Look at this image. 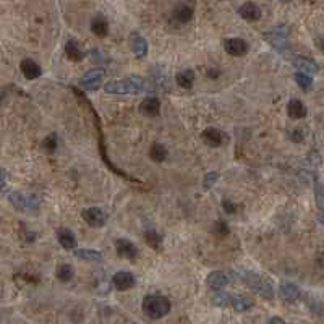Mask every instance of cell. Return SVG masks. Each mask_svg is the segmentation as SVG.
Returning <instances> with one entry per match:
<instances>
[{
  "instance_id": "cell-1",
  "label": "cell",
  "mask_w": 324,
  "mask_h": 324,
  "mask_svg": "<svg viewBox=\"0 0 324 324\" xmlns=\"http://www.w3.org/2000/svg\"><path fill=\"white\" fill-rule=\"evenodd\" d=\"M107 94H117V96H123V94H138V93H151L156 89L154 83L145 80V78L140 76H130L127 80H115V81H109L106 86H104Z\"/></svg>"
},
{
  "instance_id": "cell-2",
  "label": "cell",
  "mask_w": 324,
  "mask_h": 324,
  "mask_svg": "<svg viewBox=\"0 0 324 324\" xmlns=\"http://www.w3.org/2000/svg\"><path fill=\"white\" fill-rule=\"evenodd\" d=\"M141 308H143V313H145L148 318H151V320H161V318H164L165 315L170 313L172 305H170V302H168L167 297L146 295L145 298H143Z\"/></svg>"
},
{
  "instance_id": "cell-3",
  "label": "cell",
  "mask_w": 324,
  "mask_h": 324,
  "mask_svg": "<svg viewBox=\"0 0 324 324\" xmlns=\"http://www.w3.org/2000/svg\"><path fill=\"white\" fill-rule=\"evenodd\" d=\"M240 277H243V281L246 282V285H248L251 290H255L258 295H261L263 298H268V300H271V298L274 297V289H272V284L266 277L256 274V272H246L245 276H240Z\"/></svg>"
},
{
  "instance_id": "cell-4",
  "label": "cell",
  "mask_w": 324,
  "mask_h": 324,
  "mask_svg": "<svg viewBox=\"0 0 324 324\" xmlns=\"http://www.w3.org/2000/svg\"><path fill=\"white\" fill-rule=\"evenodd\" d=\"M264 39L277 52H281V54L289 52V39H287V29L285 28H276L269 32H264Z\"/></svg>"
},
{
  "instance_id": "cell-5",
  "label": "cell",
  "mask_w": 324,
  "mask_h": 324,
  "mask_svg": "<svg viewBox=\"0 0 324 324\" xmlns=\"http://www.w3.org/2000/svg\"><path fill=\"white\" fill-rule=\"evenodd\" d=\"M102 78H104V70L102 68H93L81 76L80 86L84 91H96V89H99Z\"/></svg>"
},
{
  "instance_id": "cell-6",
  "label": "cell",
  "mask_w": 324,
  "mask_h": 324,
  "mask_svg": "<svg viewBox=\"0 0 324 324\" xmlns=\"http://www.w3.org/2000/svg\"><path fill=\"white\" fill-rule=\"evenodd\" d=\"M81 217L89 227H102L107 222V214L101 207H86L81 211Z\"/></svg>"
},
{
  "instance_id": "cell-7",
  "label": "cell",
  "mask_w": 324,
  "mask_h": 324,
  "mask_svg": "<svg viewBox=\"0 0 324 324\" xmlns=\"http://www.w3.org/2000/svg\"><path fill=\"white\" fill-rule=\"evenodd\" d=\"M135 284H136V279L132 272H128V271H119L112 276V285L120 292L133 289Z\"/></svg>"
},
{
  "instance_id": "cell-8",
  "label": "cell",
  "mask_w": 324,
  "mask_h": 324,
  "mask_svg": "<svg viewBox=\"0 0 324 324\" xmlns=\"http://www.w3.org/2000/svg\"><path fill=\"white\" fill-rule=\"evenodd\" d=\"M115 250H117V255H119L120 258L132 259V261L138 256V248H136L133 242H130V240H127V238L115 240Z\"/></svg>"
},
{
  "instance_id": "cell-9",
  "label": "cell",
  "mask_w": 324,
  "mask_h": 324,
  "mask_svg": "<svg viewBox=\"0 0 324 324\" xmlns=\"http://www.w3.org/2000/svg\"><path fill=\"white\" fill-rule=\"evenodd\" d=\"M224 49L232 57H242L248 52V44L240 37H230L224 42Z\"/></svg>"
},
{
  "instance_id": "cell-10",
  "label": "cell",
  "mask_w": 324,
  "mask_h": 324,
  "mask_svg": "<svg viewBox=\"0 0 324 324\" xmlns=\"http://www.w3.org/2000/svg\"><path fill=\"white\" fill-rule=\"evenodd\" d=\"M8 199L10 203L15 206V209L18 211H26V209H31V207L36 206V196H24L23 193H10L8 194Z\"/></svg>"
},
{
  "instance_id": "cell-11",
  "label": "cell",
  "mask_w": 324,
  "mask_h": 324,
  "mask_svg": "<svg viewBox=\"0 0 324 324\" xmlns=\"http://www.w3.org/2000/svg\"><path fill=\"white\" fill-rule=\"evenodd\" d=\"M229 282H230L229 274H227V272H224V271H212L211 274L207 276V279H206L207 287L212 289V290L224 289Z\"/></svg>"
},
{
  "instance_id": "cell-12",
  "label": "cell",
  "mask_w": 324,
  "mask_h": 324,
  "mask_svg": "<svg viewBox=\"0 0 324 324\" xmlns=\"http://www.w3.org/2000/svg\"><path fill=\"white\" fill-rule=\"evenodd\" d=\"M201 138H203V141L206 143L207 146H211V148H217V146H220L225 141L224 133L220 132V130L214 128V127H209V128L203 130V133H201Z\"/></svg>"
},
{
  "instance_id": "cell-13",
  "label": "cell",
  "mask_w": 324,
  "mask_h": 324,
  "mask_svg": "<svg viewBox=\"0 0 324 324\" xmlns=\"http://www.w3.org/2000/svg\"><path fill=\"white\" fill-rule=\"evenodd\" d=\"M140 112L145 114L146 117H158L161 114V102L158 97L149 96L145 97L140 104Z\"/></svg>"
},
{
  "instance_id": "cell-14",
  "label": "cell",
  "mask_w": 324,
  "mask_h": 324,
  "mask_svg": "<svg viewBox=\"0 0 324 324\" xmlns=\"http://www.w3.org/2000/svg\"><path fill=\"white\" fill-rule=\"evenodd\" d=\"M130 49H132V52L136 57L143 58L148 54V42L145 41V37L141 34H138V32H132V34H130Z\"/></svg>"
},
{
  "instance_id": "cell-15",
  "label": "cell",
  "mask_w": 324,
  "mask_h": 324,
  "mask_svg": "<svg viewBox=\"0 0 324 324\" xmlns=\"http://www.w3.org/2000/svg\"><path fill=\"white\" fill-rule=\"evenodd\" d=\"M19 68H21V73L24 75L26 80H36L42 75V68L39 67V63H36L31 58H24L19 63Z\"/></svg>"
},
{
  "instance_id": "cell-16",
  "label": "cell",
  "mask_w": 324,
  "mask_h": 324,
  "mask_svg": "<svg viewBox=\"0 0 324 324\" xmlns=\"http://www.w3.org/2000/svg\"><path fill=\"white\" fill-rule=\"evenodd\" d=\"M238 15L243 19H246V21H258L261 18V8L256 3L246 2L238 8Z\"/></svg>"
},
{
  "instance_id": "cell-17",
  "label": "cell",
  "mask_w": 324,
  "mask_h": 324,
  "mask_svg": "<svg viewBox=\"0 0 324 324\" xmlns=\"http://www.w3.org/2000/svg\"><path fill=\"white\" fill-rule=\"evenodd\" d=\"M57 240L58 243L62 245L63 250L67 251H73L76 250V238L73 235V232L68 229H58L57 230Z\"/></svg>"
},
{
  "instance_id": "cell-18",
  "label": "cell",
  "mask_w": 324,
  "mask_h": 324,
  "mask_svg": "<svg viewBox=\"0 0 324 324\" xmlns=\"http://www.w3.org/2000/svg\"><path fill=\"white\" fill-rule=\"evenodd\" d=\"M193 18V8L190 5H185V3H180L173 8V19L178 21L181 24H186L190 23Z\"/></svg>"
},
{
  "instance_id": "cell-19",
  "label": "cell",
  "mask_w": 324,
  "mask_h": 324,
  "mask_svg": "<svg viewBox=\"0 0 324 324\" xmlns=\"http://www.w3.org/2000/svg\"><path fill=\"white\" fill-rule=\"evenodd\" d=\"M91 31H93V34L97 36V37H106L109 34V23H107V19L104 18L102 15L94 16L93 21H91Z\"/></svg>"
},
{
  "instance_id": "cell-20",
  "label": "cell",
  "mask_w": 324,
  "mask_h": 324,
  "mask_svg": "<svg viewBox=\"0 0 324 324\" xmlns=\"http://www.w3.org/2000/svg\"><path fill=\"white\" fill-rule=\"evenodd\" d=\"M294 67L298 70V73H305V75H311V73H316L318 71V65L310 60V58H305V57H298L294 60Z\"/></svg>"
},
{
  "instance_id": "cell-21",
  "label": "cell",
  "mask_w": 324,
  "mask_h": 324,
  "mask_svg": "<svg viewBox=\"0 0 324 324\" xmlns=\"http://www.w3.org/2000/svg\"><path fill=\"white\" fill-rule=\"evenodd\" d=\"M287 114L290 119H295V120H300L303 117H307V107L305 104L298 99H292L287 106Z\"/></svg>"
},
{
  "instance_id": "cell-22",
  "label": "cell",
  "mask_w": 324,
  "mask_h": 324,
  "mask_svg": "<svg viewBox=\"0 0 324 324\" xmlns=\"http://www.w3.org/2000/svg\"><path fill=\"white\" fill-rule=\"evenodd\" d=\"M279 292H281V297L287 302H295L298 300V297H300V289H298L295 284H290V282L282 284Z\"/></svg>"
},
{
  "instance_id": "cell-23",
  "label": "cell",
  "mask_w": 324,
  "mask_h": 324,
  "mask_svg": "<svg viewBox=\"0 0 324 324\" xmlns=\"http://www.w3.org/2000/svg\"><path fill=\"white\" fill-rule=\"evenodd\" d=\"M65 54H67L68 60L71 62H81L84 58V52L80 49V45H78L76 41H68L67 45H65Z\"/></svg>"
},
{
  "instance_id": "cell-24",
  "label": "cell",
  "mask_w": 324,
  "mask_h": 324,
  "mask_svg": "<svg viewBox=\"0 0 324 324\" xmlns=\"http://www.w3.org/2000/svg\"><path fill=\"white\" fill-rule=\"evenodd\" d=\"M73 251H75V255L78 258L84 259V261H91V263L102 261V253L97 251V250H93V248H76Z\"/></svg>"
},
{
  "instance_id": "cell-25",
  "label": "cell",
  "mask_w": 324,
  "mask_h": 324,
  "mask_svg": "<svg viewBox=\"0 0 324 324\" xmlns=\"http://www.w3.org/2000/svg\"><path fill=\"white\" fill-rule=\"evenodd\" d=\"M194 78H196V75H194V71L193 70H183V71H178L177 76H175V81H177V84L180 88H183V89H190L193 86V81H194Z\"/></svg>"
},
{
  "instance_id": "cell-26",
  "label": "cell",
  "mask_w": 324,
  "mask_h": 324,
  "mask_svg": "<svg viewBox=\"0 0 324 324\" xmlns=\"http://www.w3.org/2000/svg\"><path fill=\"white\" fill-rule=\"evenodd\" d=\"M253 305H255V302H253V298L250 297H246V295H235L233 297L232 295V307L235 308V311H248L250 308H253Z\"/></svg>"
},
{
  "instance_id": "cell-27",
  "label": "cell",
  "mask_w": 324,
  "mask_h": 324,
  "mask_svg": "<svg viewBox=\"0 0 324 324\" xmlns=\"http://www.w3.org/2000/svg\"><path fill=\"white\" fill-rule=\"evenodd\" d=\"M167 148L162 145V143H153L151 148H149V158L154 162H162L167 158Z\"/></svg>"
},
{
  "instance_id": "cell-28",
  "label": "cell",
  "mask_w": 324,
  "mask_h": 324,
  "mask_svg": "<svg viewBox=\"0 0 324 324\" xmlns=\"http://www.w3.org/2000/svg\"><path fill=\"white\" fill-rule=\"evenodd\" d=\"M55 276L60 282H70L75 276V271L70 264H60L55 271Z\"/></svg>"
},
{
  "instance_id": "cell-29",
  "label": "cell",
  "mask_w": 324,
  "mask_h": 324,
  "mask_svg": "<svg viewBox=\"0 0 324 324\" xmlns=\"http://www.w3.org/2000/svg\"><path fill=\"white\" fill-rule=\"evenodd\" d=\"M145 240H146V243L151 246V248L154 250H161V246H162V237L159 235L158 232H154V230H148L145 232Z\"/></svg>"
},
{
  "instance_id": "cell-30",
  "label": "cell",
  "mask_w": 324,
  "mask_h": 324,
  "mask_svg": "<svg viewBox=\"0 0 324 324\" xmlns=\"http://www.w3.org/2000/svg\"><path fill=\"white\" fill-rule=\"evenodd\" d=\"M57 146H58V140H57V135H55V133H50L49 136H45L44 141H42V148H44V151H47L49 154L55 153Z\"/></svg>"
},
{
  "instance_id": "cell-31",
  "label": "cell",
  "mask_w": 324,
  "mask_h": 324,
  "mask_svg": "<svg viewBox=\"0 0 324 324\" xmlns=\"http://www.w3.org/2000/svg\"><path fill=\"white\" fill-rule=\"evenodd\" d=\"M315 198L318 207L324 212V185L320 180H315Z\"/></svg>"
},
{
  "instance_id": "cell-32",
  "label": "cell",
  "mask_w": 324,
  "mask_h": 324,
  "mask_svg": "<svg viewBox=\"0 0 324 324\" xmlns=\"http://www.w3.org/2000/svg\"><path fill=\"white\" fill-rule=\"evenodd\" d=\"M212 303L217 305V307H229V305H232V295L225 294V292H217L212 297Z\"/></svg>"
},
{
  "instance_id": "cell-33",
  "label": "cell",
  "mask_w": 324,
  "mask_h": 324,
  "mask_svg": "<svg viewBox=\"0 0 324 324\" xmlns=\"http://www.w3.org/2000/svg\"><path fill=\"white\" fill-rule=\"evenodd\" d=\"M295 81L297 84L300 86L303 91H308L313 86V81H311V76L310 75H305V73H297L295 75Z\"/></svg>"
},
{
  "instance_id": "cell-34",
  "label": "cell",
  "mask_w": 324,
  "mask_h": 324,
  "mask_svg": "<svg viewBox=\"0 0 324 324\" xmlns=\"http://www.w3.org/2000/svg\"><path fill=\"white\" fill-rule=\"evenodd\" d=\"M219 172H209V173H206L204 175V178H203V186L206 188V190H209V188H212L214 185H216V181L219 180Z\"/></svg>"
},
{
  "instance_id": "cell-35",
  "label": "cell",
  "mask_w": 324,
  "mask_h": 324,
  "mask_svg": "<svg viewBox=\"0 0 324 324\" xmlns=\"http://www.w3.org/2000/svg\"><path fill=\"white\" fill-rule=\"evenodd\" d=\"M214 233H216L217 237H220V238H224V237H227L229 235V227H227V224L225 222H222V220H217L216 224H214Z\"/></svg>"
},
{
  "instance_id": "cell-36",
  "label": "cell",
  "mask_w": 324,
  "mask_h": 324,
  "mask_svg": "<svg viewBox=\"0 0 324 324\" xmlns=\"http://www.w3.org/2000/svg\"><path fill=\"white\" fill-rule=\"evenodd\" d=\"M222 207H224V211H225L227 214H235V212H237V204L232 203L230 199H224V201H222Z\"/></svg>"
},
{
  "instance_id": "cell-37",
  "label": "cell",
  "mask_w": 324,
  "mask_h": 324,
  "mask_svg": "<svg viewBox=\"0 0 324 324\" xmlns=\"http://www.w3.org/2000/svg\"><path fill=\"white\" fill-rule=\"evenodd\" d=\"M290 138L294 140L295 143L303 141V133H302V130H294V132H292V135H290Z\"/></svg>"
},
{
  "instance_id": "cell-38",
  "label": "cell",
  "mask_w": 324,
  "mask_h": 324,
  "mask_svg": "<svg viewBox=\"0 0 324 324\" xmlns=\"http://www.w3.org/2000/svg\"><path fill=\"white\" fill-rule=\"evenodd\" d=\"M6 188V172L0 168V191H3Z\"/></svg>"
},
{
  "instance_id": "cell-39",
  "label": "cell",
  "mask_w": 324,
  "mask_h": 324,
  "mask_svg": "<svg viewBox=\"0 0 324 324\" xmlns=\"http://www.w3.org/2000/svg\"><path fill=\"white\" fill-rule=\"evenodd\" d=\"M266 324H285V321L284 320H281V318H277V316H274V318H271V320L266 323Z\"/></svg>"
},
{
  "instance_id": "cell-40",
  "label": "cell",
  "mask_w": 324,
  "mask_h": 324,
  "mask_svg": "<svg viewBox=\"0 0 324 324\" xmlns=\"http://www.w3.org/2000/svg\"><path fill=\"white\" fill-rule=\"evenodd\" d=\"M318 47L324 52V39H320V41H318Z\"/></svg>"
},
{
  "instance_id": "cell-41",
  "label": "cell",
  "mask_w": 324,
  "mask_h": 324,
  "mask_svg": "<svg viewBox=\"0 0 324 324\" xmlns=\"http://www.w3.org/2000/svg\"><path fill=\"white\" fill-rule=\"evenodd\" d=\"M2 101H3V94L0 93V104H2Z\"/></svg>"
}]
</instances>
